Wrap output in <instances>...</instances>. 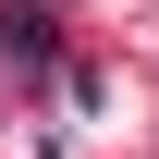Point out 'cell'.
Segmentation results:
<instances>
[{"label":"cell","instance_id":"cell-1","mask_svg":"<svg viewBox=\"0 0 159 159\" xmlns=\"http://www.w3.org/2000/svg\"><path fill=\"white\" fill-rule=\"evenodd\" d=\"M0 49H12V61H49V12H25V0H12V12H0Z\"/></svg>","mask_w":159,"mask_h":159}]
</instances>
